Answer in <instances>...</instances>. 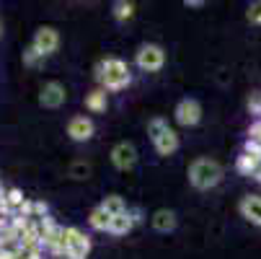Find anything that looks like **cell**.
Segmentation results:
<instances>
[{"instance_id": "obj_1", "label": "cell", "mask_w": 261, "mask_h": 259, "mask_svg": "<svg viewBox=\"0 0 261 259\" xmlns=\"http://www.w3.org/2000/svg\"><path fill=\"white\" fill-rule=\"evenodd\" d=\"M96 81L101 83L103 91H122L129 86L132 76H129V67L124 60L119 57H106L96 65Z\"/></svg>"}, {"instance_id": "obj_2", "label": "cell", "mask_w": 261, "mask_h": 259, "mask_svg": "<svg viewBox=\"0 0 261 259\" xmlns=\"http://www.w3.org/2000/svg\"><path fill=\"white\" fill-rule=\"evenodd\" d=\"M189 184L194 190H212V187H217L220 184V179H222V166L215 161V158H197V161H192L189 163Z\"/></svg>"}, {"instance_id": "obj_3", "label": "cell", "mask_w": 261, "mask_h": 259, "mask_svg": "<svg viewBox=\"0 0 261 259\" xmlns=\"http://www.w3.org/2000/svg\"><path fill=\"white\" fill-rule=\"evenodd\" d=\"M65 249H67V259H86L91 251V239L81 228L67 226L65 228Z\"/></svg>"}, {"instance_id": "obj_4", "label": "cell", "mask_w": 261, "mask_h": 259, "mask_svg": "<svg viewBox=\"0 0 261 259\" xmlns=\"http://www.w3.org/2000/svg\"><path fill=\"white\" fill-rule=\"evenodd\" d=\"M135 62L145 73H158L163 67V62H166V52L158 44H142L137 50V55H135Z\"/></svg>"}, {"instance_id": "obj_5", "label": "cell", "mask_w": 261, "mask_h": 259, "mask_svg": "<svg viewBox=\"0 0 261 259\" xmlns=\"http://www.w3.org/2000/svg\"><path fill=\"white\" fill-rule=\"evenodd\" d=\"M176 122L181 127H194L199 120H202V104L197 99H181L176 104V112H173Z\"/></svg>"}, {"instance_id": "obj_6", "label": "cell", "mask_w": 261, "mask_h": 259, "mask_svg": "<svg viewBox=\"0 0 261 259\" xmlns=\"http://www.w3.org/2000/svg\"><path fill=\"white\" fill-rule=\"evenodd\" d=\"M31 47H34L36 52H39L42 57L55 55V52H57V47H60V34H57V29H52V26H42L39 31L34 34Z\"/></svg>"}, {"instance_id": "obj_7", "label": "cell", "mask_w": 261, "mask_h": 259, "mask_svg": "<svg viewBox=\"0 0 261 259\" xmlns=\"http://www.w3.org/2000/svg\"><path fill=\"white\" fill-rule=\"evenodd\" d=\"M111 163H114L119 171H129L135 163H137V148L132 143H117L111 148Z\"/></svg>"}, {"instance_id": "obj_8", "label": "cell", "mask_w": 261, "mask_h": 259, "mask_svg": "<svg viewBox=\"0 0 261 259\" xmlns=\"http://www.w3.org/2000/svg\"><path fill=\"white\" fill-rule=\"evenodd\" d=\"M93 132H96V125H93V120L91 117H72L70 122H67V135L75 140V143H86V140H91L93 137Z\"/></svg>"}, {"instance_id": "obj_9", "label": "cell", "mask_w": 261, "mask_h": 259, "mask_svg": "<svg viewBox=\"0 0 261 259\" xmlns=\"http://www.w3.org/2000/svg\"><path fill=\"white\" fill-rule=\"evenodd\" d=\"M65 99H67V91H65V86L57 83V81L44 83V88H42V93H39V104L47 106V109H57V106H62Z\"/></svg>"}, {"instance_id": "obj_10", "label": "cell", "mask_w": 261, "mask_h": 259, "mask_svg": "<svg viewBox=\"0 0 261 259\" xmlns=\"http://www.w3.org/2000/svg\"><path fill=\"white\" fill-rule=\"evenodd\" d=\"M238 210H241V215L248 220V223H253V226L261 228V197H256V195L243 197L241 205H238Z\"/></svg>"}, {"instance_id": "obj_11", "label": "cell", "mask_w": 261, "mask_h": 259, "mask_svg": "<svg viewBox=\"0 0 261 259\" xmlns=\"http://www.w3.org/2000/svg\"><path fill=\"white\" fill-rule=\"evenodd\" d=\"M140 220V213L137 210H127L124 215H117L114 220H111V228H109V233H114V236H124V233H129L132 228H135V223Z\"/></svg>"}, {"instance_id": "obj_12", "label": "cell", "mask_w": 261, "mask_h": 259, "mask_svg": "<svg viewBox=\"0 0 261 259\" xmlns=\"http://www.w3.org/2000/svg\"><path fill=\"white\" fill-rule=\"evenodd\" d=\"M153 145H155L158 156H173V153L178 151V135H176V130L168 127L163 135H158V137L153 140Z\"/></svg>"}, {"instance_id": "obj_13", "label": "cell", "mask_w": 261, "mask_h": 259, "mask_svg": "<svg viewBox=\"0 0 261 259\" xmlns=\"http://www.w3.org/2000/svg\"><path fill=\"white\" fill-rule=\"evenodd\" d=\"M150 220H153V228H155V231H161V233L173 231V228H176V223H178V220H176V213H173V210H166V207L155 210Z\"/></svg>"}, {"instance_id": "obj_14", "label": "cell", "mask_w": 261, "mask_h": 259, "mask_svg": "<svg viewBox=\"0 0 261 259\" xmlns=\"http://www.w3.org/2000/svg\"><path fill=\"white\" fill-rule=\"evenodd\" d=\"M111 220H114V215H109L101 205L93 207L91 215H88V223H91L93 231H109V228H111Z\"/></svg>"}, {"instance_id": "obj_15", "label": "cell", "mask_w": 261, "mask_h": 259, "mask_svg": "<svg viewBox=\"0 0 261 259\" xmlns=\"http://www.w3.org/2000/svg\"><path fill=\"white\" fill-rule=\"evenodd\" d=\"M106 104H109V96L103 88H93L91 93H86V109L88 112H106Z\"/></svg>"}, {"instance_id": "obj_16", "label": "cell", "mask_w": 261, "mask_h": 259, "mask_svg": "<svg viewBox=\"0 0 261 259\" xmlns=\"http://www.w3.org/2000/svg\"><path fill=\"white\" fill-rule=\"evenodd\" d=\"M101 207H103L109 215H114V218L127 213V202H124V197H119V195H106L103 202H101Z\"/></svg>"}, {"instance_id": "obj_17", "label": "cell", "mask_w": 261, "mask_h": 259, "mask_svg": "<svg viewBox=\"0 0 261 259\" xmlns=\"http://www.w3.org/2000/svg\"><path fill=\"white\" fill-rule=\"evenodd\" d=\"M258 163H261V158H256V156H251V153H246V151H243V153L238 156V161H236V169H238L241 174L251 176V174H253V169H256Z\"/></svg>"}, {"instance_id": "obj_18", "label": "cell", "mask_w": 261, "mask_h": 259, "mask_svg": "<svg viewBox=\"0 0 261 259\" xmlns=\"http://www.w3.org/2000/svg\"><path fill=\"white\" fill-rule=\"evenodd\" d=\"M135 16V6L129 3V0H117L114 3V18L117 21H129Z\"/></svg>"}, {"instance_id": "obj_19", "label": "cell", "mask_w": 261, "mask_h": 259, "mask_svg": "<svg viewBox=\"0 0 261 259\" xmlns=\"http://www.w3.org/2000/svg\"><path fill=\"white\" fill-rule=\"evenodd\" d=\"M168 130V122L163 117H153L150 122H147V135H150V140H155L158 135H163Z\"/></svg>"}, {"instance_id": "obj_20", "label": "cell", "mask_w": 261, "mask_h": 259, "mask_svg": "<svg viewBox=\"0 0 261 259\" xmlns=\"http://www.w3.org/2000/svg\"><path fill=\"white\" fill-rule=\"evenodd\" d=\"M23 200H26V197H23L21 190H16V187H13V190H6V202H8V207H11L13 213L18 210V205H21Z\"/></svg>"}, {"instance_id": "obj_21", "label": "cell", "mask_w": 261, "mask_h": 259, "mask_svg": "<svg viewBox=\"0 0 261 259\" xmlns=\"http://www.w3.org/2000/svg\"><path fill=\"white\" fill-rule=\"evenodd\" d=\"M44 57L39 55V52H36L34 47H26L23 50V65H29V67H36V65H39Z\"/></svg>"}, {"instance_id": "obj_22", "label": "cell", "mask_w": 261, "mask_h": 259, "mask_svg": "<svg viewBox=\"0 0 261 259\" xmlns=\"http://www.w3.org/2000/svg\"><path fill=\"white\" fill-rule=\"evenodd\" d=\"M246 18H248L251 23L261 26V0H256V3H251V6H248V11H246Z\"/></svg>"}, {"instance_id": "obj_23", "label": "cell", "mask_w": 261, "mask_h": 259, "mask_svg": "<svg viewBox=\"0 0 261 259\" xmlns=\"http://www.w3.org/2000/svg\"><path fill=\"white\" fill-rule=\"evenodd\" d=\"M70 174L75 176V179H86V176L91 174V166H88L86 161H75V163L70 166Z\"/></svg>"}, {"instance_id": "obj_24", "label": "cell", "mask_w": 261, "mask_h": 259, "mask_svg": "<svg viewBox=\"0 0 261 259\" xmlns=\"http://www.w3.org/2000/svg\"><path fill=\"white\" fill-rule=\"evenodd\" d=\"M13 215H23V218H34V200H23L18 205V210Z\"/></svg>"}, {"instance_id": "obj_25", "label": "cell", "mask_w": 261, "mask_h": 259, "mask_svg": "<svg viewBox=\"0 0 261 259\" xmlns=\"http://www.w3.org/2000/svg\"><path fill=\"white\" fill-rule=\"evenodd\" d=\"M47 215H49L47 202H42V200H34V218L39 220V218H47Z\"/></svg>"}, {"instance_id": "obj_26", "label": "cell", "mask_w": 261, "mask_h": 259, "mask_svg": "<svg viewBox=\"0 0 261 259\" xmlns=\"http://www.w3.org/2000/svg\"><path fill=\"white\" fill-rule=\"evenodd\" d=\"M248 140H253V143H261V120L251 125V130H248Z\"/></svg>"}, {"instance_id": "obj_27", "label": "cell", "mask_w": 261, "mask_h": 259, "mask_svg": "<svg viewBox=\"0 0 261 259\" xmlns=\"http://www.w3.org/2000/svg\"><path fill=\"white\" fill-rule=\"evenodd\" d=\"M251 179H253V181H258V184H261V163H258V166H256V169H253V174H251Z\"/></svg>"}, {"instance_id": "obj_28", "label": "cell", "mask_w": 261, "mask_h": 259, "mask_svg": "<svg viewBox=\"0 0 261 259\" xmlns=\"http://www.w3.org/2000/svg\"><path fill=\"white\" fill-rule=\"evenodd\" d=\"M3 200H6V190H3V187H0V202H3Z\"/></svg>"}, {"instance_id": "obj_29", "label": "cell", "mask_w": 261, "mask_h": 259, "mask_svg": "<svg viewBox=\"0 0 261 259\" xmlns=\"http://www.w3.org/2000/svg\"><path fill=\"white\" fill-rule=\"evenodd\" d=\"M0 36H3V18H0Z\"/></svg>"}, {"instance_id": "obj_30", "label": "cell", "mask_w": 261, "mask_h": 259, "mask_svg": "<svg viewBox=\"0 0 261 259\" xmlns=\"http://www.w3.org/2000/svg\"><path fill=\"white\" fill-rule=\"evenodd\" d=\"M52 259H67V254H62V256H52Z\"/></svg>"}]
</instances>
